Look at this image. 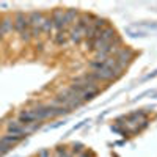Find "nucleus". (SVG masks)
Segmentation results:
<instances>
[{
	"label": "nucleus",
	"mask_w": 157,
	"mask_h": 157,
	"mask_svg": "<svg viewBox=\"0 0 157 157\" xmlns=\"http://www.w3.org/2000/svg\"><path fill=\"white\" fill-rule=\"evenodd\" d=\"M50 19H52V24H54V29L61 30V29L66 27V21H64V11H61V10L54 11V14H52Z\"/></svg>",
	"instance_id": "obj_3"
},
{
	"label": "nucleus",
	"mask_w": 157,
	"mask_h": 157,
	"mask_svg": "<svg viewBox=\"0 0 157 157\" xmlns=\"http://www.w3.org/2000/svg\"><path fill=\"white\" fill-rule=\"evenodd\" d=\"M0 27H2L3 35L8 33L10 30H13V21H11V19H3L2 22H0Z\"/></svg>",
	"instance_id": "obj_10"
},
{
	"label": "nucleus",
	"mask_w": 157,
	"mask_h": 157,
	"mask_svg": "<svg viewBox=\"0 0 157 157\" xmlns=\"http://www.w3.org/2000/svg\"><path fill=\"white\" fill-rule=\"evenodd\" d=\"M157 75V69L154 71V72H151V74H148L146 77H145V80H148V78H152V77H155Z\"/></svg>",
	"instance_id": "obj_14"
},
{
	"label": "nucleus",
	"mask_w": 157,
	"mask_h": 157,
	"mask_svg": "<svg viewBox=\"0 0 157 157\" xmlns=\"http://www.w3.org/2000/svg\"><path fill=\"white\" fill-rule=\"evenodd\" d=\"M69 39H71L72 43L78 44V43L82 41V39H85V32L80 30V29H77V27H74V29L69 32Z\"/></svg>",
	"instance_id": "obj_6"
},
{
	"label": "nucleus",
	"mask_w": 157,
	"mask_h": 157,
	"mask_svg": "<svg viewBox=\"0 0 157 157\" xmlns=\"http://www.w3.org/2000/svg\"><path fill=\"white\" fill-rule=\"evenodd\" d=\"M38 157H50V154H49V151H47V149H43V151H39Z\"/></svg>",
	"instance_id": "obj_12"
},
{
	"label": "nucleus",
	"mask_w": 157,
	"mask_h": 157,
	"mask_svg": "<svg viewBox=\"0 0 157 157\" xmlns=\"http://www.w3.org/2000/svg\"><path fill=\"white\" fill-rule=\"evenodd\" d=\"M24 138H25L24 135H11V134H8V135H5V137L0 138V143H2V145L10 146V148H13V145H16V143H19V141L24 140Z\"/></svg>",
	"instance_id": "obj_5"
},
{
	"label": "nucleus",
	"mask_w": 157,
	"mask_h": 157,
	"mask_svg": "<svg viewBox=\"0 0 157 157\" xmlns=\"http://www.w3.org/2000/svg\"><path fill=\"white\" fill-rule=\"evenodd\" d=\"M10 149H11L10 146H6V145H2V143H0V155H3V154H6V152H8Z\"/></svg>",
	"instance_id": "obj_11"
},
{
	"label": "nucleus",
	"mask_w": 157,
	"mask_h": 157,
	"mask_svg": "<svg viewBox=\"0 0 157 157\" xmlns=\"http://www.w3.org/2000/svg\"><path fill=\"white\" fill-rule=\"evenodd\" d=\"M80 151H82V145H78V143H77V145L72 146V152H80Z\"/></svg>",
	"instance_id": "obj_13"
},
{
	"label": "nucleus",
	"mask_w": 157,
	"mask_h": 157,
	"mask_svg": "<svg viewBox=\"0 0 157 157\" xmlns=\"http://www.w3.org/2000/svg\"><path fill=\"white\" fill-rule=\"evenodd\" d=\"M52 30H54L52 19H50V17H44V19H43V24H41V33H50Z\"/></svg>",
	"instance_id": "obj_8"
},
{
	"label": "nucleus",
	"mask_w": 157,
	"mask_h": 157,
	"mask_svg": "<svg viewBox=\"0 0 157 157\" xmlns=\"http://www.w3.org/2000/svg\"><path fill=\"white\" fill-rule=\"evenodd\" d=\"M75 19H78V11H77V10L71 8V10L64 11V21H66V25L71 24V22H74Z\"/></svg>",
	"instance_id": "obj_7"
},
{
	"label": "nucleus",
	"mask_w": 157,
	"mask_h": 157,
	"mask_svg": "<svg viewBox=\"0 0 157 157\" xmlns=\"http://www.w3.org/2000/svg\"><path fill=\"white\" fill-rule=\"evenodd\" d=\"M98 93H99L98 88H96V90H88V91H85V93L80 94V99H82V102H83V101H90V99H93Z\"/></svg>",
	"instance_id": "obj_9"
},
{
	"label": "nucleus",
	"mask_w": 157,
	"mask_h": 157,
	"mask_svg": "<svg viewBox=\"0 0 157 157\" xmlns=\"http://www.w3.org/2000/svg\"><path fill=\"white\" fill-rule=\"evenodd\" d=\"M68 41H69V32H68L66 29L58 30L57 35L54 36V43H55L57 46H66Z\"/></svg>",
	"instance_id": "obj_4"
},
{
	"label": "nucleus",
	"mask_w": 157,
	"mask_h": 157,
	"mask_svg": "<svg viewBox=\"0 0 157 157\" xmlns=\"http://www.w3.org/2000/svg\"><path fill=\"white\" fill-rule=\"evenodd\" d=\"M80 157H88V155H86V154H82V155H80Z\"/></svg>",
	"instance_id": "obj_15"
},
{
	"label": "nucleus",
	"mask_w": 157,
	"mask_h": 157,
	"mask_svg": "<svg viewBox=\"0 0 157 157\" xmlns=\"http://www.w3.org/2000/svg\"><path fill=\"white\" fill-rule=\"evenodd\" d=\"M13 29H14L16 32H19V33H22L25 30H30L29 19H27V16H25L24 13H17V14H16L14 21H13Z\"/></svg>",
	"instance_id": "obj_1"
},
{
	"label": "nucleus",
	"mask_w": 157,
	"mask_h": 157,
	"mask_svg": "<svg viewBox=\"0 0 157 157\" xmlns=\"http://www.w3.org/2000/svg\"><path fill=\"white\" fill-rule=\"evenodd\" d=\"M132 58H134V52L130 50V49H120V50L115 54V60L120 63L123 68L132 61Z\"/></svg>",
	"instance_id": "obj_2"
}]
</instances>
